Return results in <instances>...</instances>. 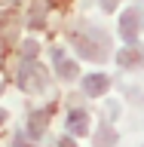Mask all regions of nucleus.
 I'll use <instances>...</instances> for the list:
<instances>
[{
  "label": "nucleus",
  "mask_w": 144,
  "mask_h": 147,
  "mask_svg": "<svg viewBox=\"0 0 144 147\" xmlns=\"http://www.w3.org/2000/svg\"><path fill=\"white\" fill-rule=\"evenodd\" d=\"M71 43L77 46V52L83 58H92V61H101L107 55V37L101 31H74Z\"/></svg>",
  "instance_id": "obj_1"
},
{
  "label": "nucleus",
  "mask_w": 144,
  "mask_h": 147,
  "mask_svg": "<svg viewBox=\"0 0 144 147\" xmlns=\"http://www.w3.org/2000/svg\"><path fill=\"white\" fill-rule=\"evenodd\" d=\"M16 80H18V86H22L25 92H40V89H46V71H43L37 61H25V64H18Z\"/></svg>",
  "instance_id": "obj_2"
},
{
  "label": "nucleus",
  "mask_w": 144,
  "mask_h": 147,
  "mask_svg": "<svg viewBox=\"0 0 144 147\" xmlns=\"http://www.w3.org/2000/svg\"><path fill=\"white\" fill-rule=\"evenodd\" d=\"M138 34H141V12H138V9H126V12L120 16V37H123L126 43H135Z\"/></svg>",
  "instance_id": "obj_3"
},
{
  "label": "nucleus",
  "mask_w": 144,
  "mask_h": 147,
  "mask_svg": "<svg viewBox=\"0 0 144 147\" xmlns=\"http://www.w3.org/2000/svg\"><path fill=\"white\" fill-rule=\"evenodd\" d=\"M117 64H120V67H141V64H144V46L129 43L126 49H120V52H117Z\"/></svg>",
  "instance_id": "obj_4"
},
{
  "label": "nucleus",
  "mask_w": 144,
  "mask_h": 147,
  "mask_svg": "<svg viewBox=\"0 0 144 147\" xmlns=\"http://www.w3.org/2000/svg\"><path fill=\"white\" fill-rule=\"evenodd\" d=\"M107 89H110V77L107 74H89V77L83 80V92L92 95V98H101Z\"/></svg>",
  "instance_id": "obj_5"
},
{
  "label": "nucleus",
  "mask_w": 144,
  "mask_h": 147,
  "mask_svg": "<svg viewBox=\"0 0 144 147\" xmlns=\"http://www.w3.org/2000/svg\"><path fill=\"white\" fill-rule=\"evenodd\" d=\"M52 61H55V67H58V77H62V80H74V77L80 74L77 61L64 58V52H62V49H52Z\"/></svg>",
  "instance_id": "obj_6"
},
{
  "label": "nucleus",
  "mask_w": 144,
  "mask_h": 147,
  "mask_svg": "<svg viewBox=\"0 0 144 147\" xmlns=\"http://www.w3.org/2000/svg\"><path fill=\"white\" fill-rule=\"evenodd\" d=\"M68 129H71V135H89V113L86 110H71L68 113Z\"/></svg>",
  "instance_id": "obj_7"
},
{
  "label": "nucleus",
  "mask_w": 144,
  "mask_h": 147,
  "mask_svg": "<svg viewBox=\"0 0 144 147\" xmlns=\"http://www.w3.org/2000/svg\"><path fill=\"white\" fill-rule=\"evenodd\" d=\"M49 113H52V110H37V113H31V119H28V123H31V126H28V135H31V138H40L46 132Z\"/></svg>",
  "instance_id": "obj_8"
},
{
  "label": "nucleus",
  "mask_w": 144,
  "mask_h": 147,
  "mask_svg": "<svg viewBox=\"0 0 144 147\" xmlns=\"http://www.w3.org/2000/svg\"><path fill=\"white\" fill-rule=\"evenodd\" d=\"M114 144H117V132H114L107 123H101L98 135H95V147H114Z\"/></svg>",
  "instance_id": "obj_9"
},
{
  "label": "nucleus",
  "mask_w": 144,
  "mask_h": 147,
  "mask_svg": "<svg viewBox=\"0 0 144 147\" xmlns=\"http://www.w3.org/2000/svg\"><path fill=\"white\" fill-rule=\"evenodd\" d=\"M37 49H40V46H37L34 40H25V43H22V55H25V61H34V58H37Z\"/></svg>",
  "instance_id": "obj_10"
},
{
  "label": "nucleus",
  "mask_w": 144,
  "mask_h": 147,
  "mask_svg": "<svg viewBox=\"0 0 144 147\" xmlns=\"http://www.w3.org/2000/svg\"><path fill=\"white\" fill-rule=\"evenodd\" d=\"M31 28H43V6H34V12H31Z\"/></svg>",
  "instance_id": "obj_11"
},
{
  "label": "nucleus",
  "mask_w": 144,
  "mask_h": 147,
  "mask_svg": "<svg viewBox=\"0 0 144 147\" xmlns=\"http://www.w3.org/2000/svg\"><path fill=\"white\" fill-rule=\"evenodd\" d=\"M117 3H120V0H101V9H104V12H114Z\"/></svg>",
  "instance_id": "obj_12"
},
{
  "label": "nucleus",
  "mask_w": 144,
  "mask_h": 147,
  "mask_svg": "<svg viewBox=\"0 0 144 147\" xmlns=\"http://www.w3.org/2000/svg\"><path fill=\"white\" fill-rule=\"evenodd\" d=\"M55 147H77V144H74L71 138H62V141H55Z\"/></svg>",
  "instance_id": "obj_13"
},
{
  "label": "nucleus",
  "mask_w": 144,
  "mask_h": 147,
  "mask_svg": "<svg viewBox=\"0 0 144 147\" xmlns=\"http://www.w3.org/2000/svg\"><path fill=\"white\" fill-rule=\"evenodd\" d=\"M3 119H6V110H3V107H0V123H3Z\"/></svg>",
  "instance_id": "obj_14"
},
{
  "label": "nucleus",
  "mask_w": 144,
  "mask_h": 147,
  "mask_svg": "<svg viewBox=\"0 0 144 147\" xmlns=\"http://www.w3.org/2000/svg\"><path fill=\"white\" fill-rule=\"evenodd\" d=\"M0 3H18V0H0Z\"/></svg>",
  "instance_id": "obj_15"
},
{
  "label": "nucleus",
  "mask_w": 144,
  "mask_h": 147,
  "mask_svg": "<svg viewBox=\"0 0 144 147\" xmlns=\"http://www.w3.org/2000/svg\"><path fill=\"white\" fill-rule=\"evenodd\" d=\"M0 92H3V86H0Z\"/></svg>",
  "instance_id": "obj_16"
}]
</instances>
